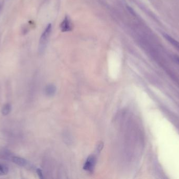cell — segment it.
<instances>
[{
  "label": "cell",
  "instance_id": "1",
  "mask_svg": "<svg viewBox=\"0 0 179 179\" xmlns=\"http://www.w3.org/2000/svg\"><path fill=\"white\" fill-rule=\"evenodd\" d=\"M52 31V25L49 24L47 26L44 32L41 35L39 43V52H43L46 47L48 43V40L50 38V34Z\"/></svg>",
  "mask_w": 179,
  "mask_h": 179
},
{
  "label": "cell",
  "instance_id": "2",
  "mask_svg": "<svg viewBox=\"0 0 179 179\" xmlns=\"http://www.w3.org/2000/svg\"><path fill=\"white\" fill-rule=\"evenodd\" d=\"M60 29L62 32H69L72 30V24L68 17H66L65 20L61 23Z\"/></svg>",
  "mask_w": 179,
  "mask_h": 179
},
{
  "label": "cell",
  "instance_id": "3",
  "mask_svg": "<svg viewBox=\"0 0 179 179\" xmlns=\"http://www.w3.org/2000/svg\"><path fill=\"white\" fill-rule=\"evenodd\" d=\"M95 163V159L93 156L89 157L84 166V169L88 171H92Z\"/></svg>",
  "mask_w": 179,
  "mask_h": 179
},
{
  "label": "cell",
  "instance_id": "4",
  "mask_svg": "<svg viewBox=\"0 0 179 179\" xmlns=\"http://www.w3.org/2000/svg\"><path fill=\"white\" fill-rule=\"evenodd\" d=\"M12 161L15 164L20 166H26L28 165V161L26 159L19 157L12 158Z\"/></svg>",
  "mask_w": 179,
  "mask_h": 179
},
{
  "label": "cell",
  "instance_id": "5",
  "mask_svg": "<svg viewBox=\"0 0 179 179\" xmlns=\"http://www.w3.org/2000/svg\"><path fill=\"white\" fill-rule=\"evenodd\" d=\"M12 106L9 104H5L1 110V112L3 116H7L11 111Z\"/></svg>",
  "mask_w": 179,
  "mask_h": 179
},
{
  "label": "cell",
  "instance_id": "6",
  "mask_svg": "<svg viewBox=\"0 0 179 179\" xmlns=\"http://www.w3.org/2000/svg\"><path fill=\"white\" fill-rule=\"evenodd\" d=\"M9 172V168L4 164L0 163V176L5 175Z\"/></svg>",
  "mask_w": 179,
  "mask_h": 179
},
{
  "label": "cell",
  "instance_id": "7",
  "mask_svg": "<svg viewBox=\"0 0 179 179\" xmlns=\"http://www.w3.org/2000/svg\"><path fill=\"white\" fill-rule=\"evenodd\" d=\"M55 87L52 85H50L47 87L46 92L48 95L52 96L54 95V93H55Z\"/></svg>",
  "mask_w": 179,
  "mask_h": 179
},
{
  "label": "cell",
  "instance_id": "8",
  "mask_svg": "<svg viewBox=\"0 0 179 179\" xmlns=\"http://www.w3.org/2000/svg\"><path fill=\"white\" fill-rule=\"evenodd\" d=\"M37 173L38 174V175L39 176V177L40 178H43V173H42V171H41V169H38L37 170Z\"/></svg>",
  "mask_w": 179,
  "mask_h": 179
},
{
  "label": "cell",
  "instance_id": "9",
  "mask_svg": "<svg viewBox=\"0 0 179 179\" xmlns=\"http://www.w3.org/2000/svg\"><path fill=\"white\" fill-rule=\"evenodd\" d=\"M175 59L177 60V62H179V58H175Z\"/></svg>",
  "mask_w": 179,
  "mask_h": 179
}]
</instances>
